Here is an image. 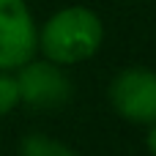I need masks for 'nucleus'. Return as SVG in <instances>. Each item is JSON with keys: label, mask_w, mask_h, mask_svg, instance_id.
I'll use <instances>...</instances> for the list:
<instances>
[{"label": "nucleus", "mask_w": 156, "mask_h": 156, "mask_svg": "<svg viewBox=\"0 0 156 156\" xmlns=\"http://www.w3.org/2000/svg\"><path fill=\"white\" fill-rule=\"evenodd\" d=\"M104 27L96 11L85 5H69L60 8L47 19V25L38 30V47L47 55V60L58 66L80 63L96 55L101 47Z\"/></svg>", "instance_id": "f257e3e1"}, {"label": "nucleus", "mask_w": 156, "mask_h": 156, "mask_svg": "<svg viewBox=\"0 0 156 156\" xmlns=\"http://www.w3.org/2000/svg\"><path fill=\"white\" fill-rule=\"evenodd\" d=\"M38 49V30L25 0H0V69H19Z\"/></svg>", "instance_id": "f03ea898"}, {"label": "nucleus", "mask_w": 156, "mask_h": 156, "mask_svg": "<svg viewBox=\"0 0 156 156\" xmlns=\"http://www.w3.org/2000/svg\"><path fill=\"white\" fill-rule=\"evenodd\" d=\"M112 107L132 123H156V71L126 69L110 85Z\"/></svg>", "instance_id": "7ed1b4c3"}, {"label": "nucleus", "mask_w": 156, "mask_h": 156, "mask_svg": "<svg viewBox=\"0 0 156 156\" xmlns=\"http://www.w3.org/2000/svg\"><path fill=\"white\" fill-rule=\"evenodd\" d=\"M16 88H19V101L47 110V107H60L71 96V82L69 77L58 69L52 60H27L19 66L16 74Z\"/></svg>", "instance_id": "20e7f679"}, {"label": "nucleus", "mask_w": 156, "mask_h": 156, "mask_svg": "<svg viewBox=\"0 0 156 156\" xmlns=\"http://www.w3.org/2000/svg\"><path fill=\"white\" fill-rule=\"evenodd\" d=\"M19 154L22 156H77L71 148H66L63 143H58L47 134H27L22 140Z\"/></svg>", "instance_id": "39448f33"}, {"label": "nucleus", "mask_w": 156, "mask_h": 156, "mask_svg": "<svg viewBox=\"0 0 156 156\" xmlns=\"http://www.w3.org/2000/svg\"><path fill=\"white\" fill-rule=\"evenodd\" d=\"M19 104V88H16V77L5 74L0 69V118L8 115L14 107Z\"/></svg>", "instance_id": "423d86ee"}, {"label": "nucleus", "mask_w": 156, "mask_h": 156, "mask_svg": "<svg viewBox=\"0 0 156 156\" xmlns=\"http://www.w3.org/2000/svg\"><path fill=\"white\" fill-rule=\"evenodd\" d=\"M145 145H148V151L156 156V123H151V129H148V137H145Z\"/></svg>", "instance_id": "0eeeda50"}]
</instances>
